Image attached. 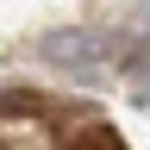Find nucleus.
I'll use <instances>...</instances> for the list:
<instances>
[{
	"mask_svg": "<svg viewBox=\"0 0 150 150\" xmlns=\"http://www.w3.org/2000/svg\"><path fill=\"white\" fill-rule=\"evenodd\" d=\"M44 56H50L56 69L81 75V81H100V75H106V50L94 44L88 31H50L44 38Z\"/></svg>",
	"mask_w": 150,
	"mask_h": 150,
	"instance_id": "f257e3e1",
	"label": "nucleus"
}]
</instances>
